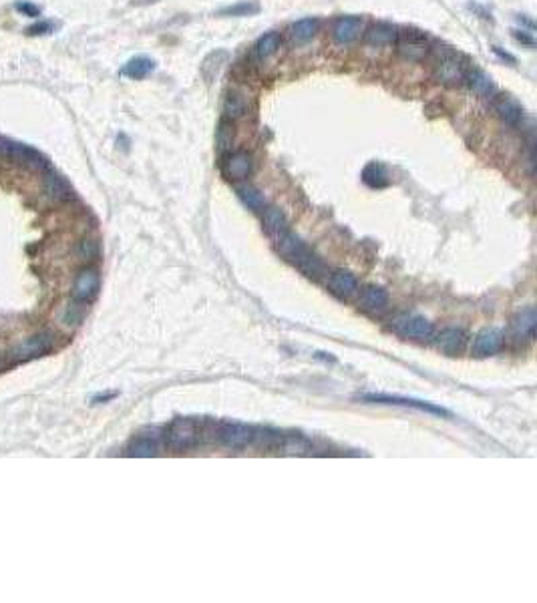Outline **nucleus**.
<instances>
[{"instance_id":"f257e3e1","label":"nucleus","mask_w":537,"mask_h":603,"mask_svg":"<svg viewBox=\"0 0 537 603\" xmlns=\"http://www.w3.org/2000/svg\"><path fill=\"white\" fill-rule=\"evenodd\" d=\"M276 241H278V252L282 253L288 262H292L302 274H306L312 280H320L324 276L326 267L322 264V260L316 253H312L308 250V246L298 236H294L290 229Z\"/></svg>"},{"instance_id":"f03ea898","label":"nucleus","mask_w":537,"mask_h":603,"mask_svg":"<svg viewBox=\"0 0 537 603\" xmlns=\"http://www.w3.org/2000/svg\"><path fill=\"white\" fill-rule=\"evenodd\" d=\"M431 55H433V75L437 83L447 84V87H459L465 83L469 67L463 55H459L453 46H447V44L431 46Z\"/></svg>"},{"instance_id":"7ed1b4c3","label":"nucleus","mask_w":537,"mask_h":603,"mask_svg":"<svg viewBox=\"0 0 537 603\" xmlns=\"http://www.w3.org/2000/svg\"><path fill=\"white\" fill-rule=\"evenodd\" d=\"M203 426L196 419H175L165 431V447L175 452L191 449L201 443Z\"/></svg>"},{"instance_id":"20e7f679","label":"nucleus","mask_w":537,"mask_h":603,"mask_svg":"<svg viewBox=\"0 0 537 603\" xmlns=\"http://www.w3.org/2000/svg\"><path fill=\"white\" fill-rule=\"evenodd\" d=\"M396 53L403 56L405 61L410 63H421L424 58L431 56V41L427 39V34L417 30V28H405L398 30L396 34Z\"/></svg>"},{"instance_id":"39448f33","label":"nucleus","mask_w":537,"mask_h":603,"mask_svg":"<svg viewBox=\"0 0 537 603\" xmlns=\"http://www.w3.org/2000/svg\"><path fill=\"white\" fill-rule=\"evenodd\" d=\"M55 346V338L51 332H39L34 336L25 338L23 342H18L15 348L11 350V358L15 362H29L34 358H41L44 354L53 350Z\"/></svg>"},{"instance_id":"423d86ee","label":"nucleus","mask_w":537,"mask_h":603,"mask_svg":"<svg viewBox=\"0 0 537 603\" xmlns=\"http://www.w3.org/2000/svg\"><path fill=\"white\" fill-rule=\"evenodd\" d=\"M0 153L4 157H8L11 161H15L16 165L32 169V171H46L49 169V161L43 153H39L37 149L27 147L23 143H0Z\"/></svg>"},{"instance_id":"0eeeda50","label":"nucleus","mask_w":537,"mask_h":603,"mask_svg":"<svg viewBox=\"0 0 537 603\" xmlns=\"http://www.w3.org/2000/svg\"><path fill=\"white\" fill-rule=\"evenodd\" d=\"M365 30V23L360 16H353V14H346V16H336L332 23H330V39L336 42V44H350L354 42Z\"/></svg>"},{"instance_id":"6e6552de","label":"nucleus","mask_w":537,"mask_h":603,"mask_svg":"<svg viewBox=\"0 0 537 603\" xmlns=\"http://www.w3.org/2000/svg\"><path fill=\"white\" fill-rule=\"evenodd\" d=\"M217 438L229 449H246L254 443V429L240 422H224L217 426Z\"/></svg>"},{"instance_id":"1a4fd4ad","label":"nucleus","mask_w":537,"mask_h":603,"mask_svg":"<svg viewBox=\"0 0 537 603\" xmlns=\"http://www.w3.org/2000/svg\"><path fill=\"white\" fill-rule=\"evenodd\" d=\"M252 169H254V159H252V155L248 153V151H244V149L232 151L222 161V171H224V175H226L227 179H232V182H241L246 177H250Z\"/></svg>"},{"instance_id":"9d476101","label":"nucleus","mask_w":537,"mask_h":603,"mask_svg":"<svg viewBox=\"0 0 537 603\" xmlns=\"http://www.w3.org/2000/svg\"><path fill=\"white\" fill-rule=\"evenodd\" d=\"M99 292V274L93 267H85L79 272V276L72 281V300L77 302H89Z\"/></svg>"},{"instance_id":"9b49d317","label":"nucleus","mask_w":537,"mask_h":603,"mask_svg":"<svg viewBox=\"0 0 537 603\" xmlns=\"http://www.w3.org/2000/svg\"><path fill=\"white\" fill-rule=\"evenodd\" d=\"M393 330L405 338H429L433 334V326L421 316H396L393 320Z\"/></svg>"},{"instance_id":"f8f14e48","label":"nucleus","mask_w":537,"mask_h":603,"mask_svg":"<svg viewBox=\"0 0 537 603\" xmlns=\"http://www.w3.org/2000/svg\"><path fill=\"white\" fill-rule=\"evenodd\" d=\"M493 111L495 115L509 127L522 125L523 121V107L519 105L517 99H513L511 95H497L493 97Z\"/></svg>"},{"instance_id":"ddd939ff","label":"nucleus","mask_w":537,"mask_h":603,"mask_svg":"<svg viewBox=\"0 0 537 603\" xmlns=\"http://www.w3.org/2000/svg\"><path fill=\"white\" fill-rule=\"evenodd\" d=\"M43 196L49 199V201H53V203H61V201H69L72 197V189L69 183L65 182L58 173H55V171H51V169H46V171H43Z\"/></svg>"},{"instance_id":"4468645a","label":"nucleus","mask_w":537,"mask_h":603,"mask_svg":"<svg viewBox=\"0 0 537 603\" xmlns=\"http://www.w3.org/2000/svg\"><path fill=\"white\" fill-rule=\"evenodd\" d=\"M362 34H365V42L368 46L381 49V46H393L395 44L398 28L391 23H372Z\"/></svg>"},{"instance_id":"2eb2a0df","label":"nucleus","mask_w":537,"mask_h":603,"mask_svg":"<svg viewBox=\"0 0 537 603\" xmlns=\"http://www.w3.org/2000/svg\"><path fill=\"white\" fill-rule=\"evenodd\" d=\"M465 84L473 95H477L481 99H491L497 93L493 79L485 70L477 69V67H469L467 69Z\"/></svg>"},{"instance_id":"dca6fc26","label":"nucleus","mask_w":537,"mask_h":603,"mask_svg":"<svg viewBox=\"0 0 537 603\" xmlns=\"http://www.w3.org/2000/svg\"><path fill=\"white\" fill-rule=\"evenodd\" d=\"M328 290L336 298H340V300H350L356 294V290H358V281H356V278L350 272L336 269L328 278Z\"/></svg>"},{"instance_id":"f3484780","label":"nucleus","mask_w":537,"mask_h":603,"mask_svg":"<svg viewBox=\"0 0 537 603\" xmlns=\"http://www.w3.org/2000/svg\"><path fill=\"white\" fill-rule=\"evenodd\" d=\"M368 402H379V405H398V407H412L419 410H427L433 414H441L447 417V410H443L441 407H435L431 402H421V400H410V398H400V396H386V394H365L362 396Z\"/></svg>"},{"instance_id":"a211bd4d","label":"nucleus","mask_w":537,"mask_h":603,"mask_svg":"<svg viewBox=\"0 0 537 603\" xmlns=\"http://www.w3.org/2000/svg\"><path fill=\"white\" fill-rule=\"evenodd\" d=\"M503 346V334L497 328H485L481 330L475 342H473V354L475 356H491L501 350Z\"/></svg>"},{"instance_id":"6ab92c4d","label":"nucleus","mask_w":537,"mask_h":603,"mask_svg":"<svg viewBox=\"0 0 537 603\" xmlns=\"http://www.w3.org/2000/svg\"><path fill=\"white\" fill-rule=\"evenodd\" d=\"M250 115V101L241 91H229L224 97V119L240 121Z\"/></svg>"},{"instance_id":"aec40b11","label":"nucleus","mask_w":537,"mask_h":603,"mask_svg":"<svg viewBox=\"0 0 537 603\" xmlns=\"http://www.w3.org/2000/svg\"><path fill=\"white\" fill-rule=\"evenodd\" d=\"M386 304H388V294L379 286H367L358 298L360 310H365L368 314H381L382 310L386 308Z\"/></svg>"},{"instance_id":"412c9836","label":"nucleus","mask_w":537,"mask_h":603,"mask_svg":"<svg viewBox=\"0 0 537 603\" xmlns=\"http://www.w3.org/2000/svg\"><path fill=\"white\" fill-rule=\"evenodd\" d=\"M511 330H513V338H515L517 342H522V340H525V342L533 340V336H536V312L531 308L519 312L517 318L511 324Z\"/></svg>"},{"instance_id":"4be33fe9","label":"nucleus","mask_w":537,"mask_h":603,"mask_svg":"<svg viewBox=\"0 0 537 603\" xmlns=\"http://www.w3.org/2000/svg\"><path fill=\"white\" fill-rule=\"evenodd\" d=\"M262 224L264 229L268 231V236L280 239L288 231V220L284 215L282 210L278 208H264L262 210Z\"/></svg>"},{"instance_id":"5701e85b","label":"nucleus","mask_w":537,"mask_h":603,"mask_svg":"<svg viewBox=\"0 0 537 603\" xmlns=\"http://www.w3.org/2000/svg\"><path fill=\"white\" fill-rule=\"evenodd\" d=\"M465 340V332H463L461 328H445L437 336V346L445 352V354L455 356V354H459V352L463 350Z\"/></svg>"},{"instance_id":"b1692460","label":"nucleus","mask_w":537,"mask_h":603,"mask_svg":"<svg viewBox=\"0 0 537 603\" xmlns=\"http://www.w3.org/2000/svg\"><path fill=\"white\" fill-rule=\"evenodd\" d=\"M318 28H320V20H318V18H314V16L300 18V20H296V23L290 27V37H292V41L294 42L302 44V42L312 41V39L316 37Z\"/></svg>"},{"instance_id":"393cba45","label":"nucleus","mask_w":537,"mask_h":603,"mask_svg":"<svg viewBox=\"0 0 537 603\" xmlns=\"http://www.w3.org/2000/svg\"><path fill=\"white\" fill-rule=\"evenodd\" d=\"M153 70H156V61H153V58H149V56H135V58H131L127 65L121 69V75L139 81V79H145L147 75H151Z\"/></svg>"},{"instance_id":"a878e982","label":"nucleus","mask_w":537,"mask_h":603,"mask_svg":"<svg viewBox=\"0 0 537 603\" xmlns=\"http://www.w3.org/2000/svg\"><path fill=\"white\" fill-rule=\"evenodd\" d=\"M282 44V39H280V32L276 30H270V32H264L254 44V55L260 58V61H266L270 56H274L278 53Z\"/></svg>"},{"instance_id":"bb28decb","label":"nucleus","mask_w":537,"mask_h":603,"mask_svg":"<svg viewBox=\"0 0 537 603\" xmlns=\"http://www.w3.org/2000/svg\"><path fill=\"white\" fill-rule=\"evenodd\" d=\"M129 457H153L157 455V436L156 435H139L127 450Z\"/></svg>"},{"instance_id":"cd10ccee","label":"nucleus","mask_w":537,"mask_h":603,"mask_svg":"<svg viewBox=\"0 0 537 603\" xmlns=\"http://www.w3.org/2000/svg\"><path fill=\"white\" fill-rule=\"evenodd\" d=\"M83 318H85V306H83V302H77V300L69 302L58 314V322L63 324V326H67V328L79 326V324L83 322Z\"/></svg>"},{"instance_id":"c85d7f7f","label":"nucleus","mask_w":537,"mask_h":603,"mask_svg":"<svg viewBox=\"0 0 537 603\" xmlns=\"http://www.w3.org/2000/svg\"><path fill=\"white\" fill-rule=\"evenodd\" d=\"M238 196H240V199L244 201V205L248 208V210L252 211H262L264 210V197H262V193L255 189V187H252V185H244V187H238Z\"/></svg>"},{"instance_id":"c756f323","label":"nucleus","mask_w":537,"mask_h":603,"mask_svg":"<svg viewBox=\"0 0 537 603\" xmlns=\"http://www.w3.org/2000/svg\"><path fill=\"white\" fill-rule=\"evenodd\" d=\"M260 13V4L254 0H244V2H236L232 6H226L220 11V16H252V14Z\"/></svg>"},{"instance_id":"7c9ffc66","label":"nucleus","mask_w":537,"mask_h":603,"mask_svg":"<svg viewBox=\"0 0 537 603\" xmlns=\"http://www.w3.org/2000/svg\"><path fill=\"white\" fill-rule=\"evenodd\" d=\"M232 137H234V121L222 119L217 129H215V145H217V149L226 151L227 147L232 145Z\"/></svg>"},{"instance_id":"2f4dec72","label":"nucleus","mask_w":537,"mask_h":603,"mask_svg":"<svg viewBox=\"0 0 537 603\" xmlns=\"http://www.w3.org/2000/svg\"><path fill=\"white\" fill-rule=\"evenodd\" d=\"M362 179H365V183L370 185V187H382V185H386V173H384L382 165L370 163V165H367L365 171H362Z\"/></svg>"},{"instance_id":"473e14b6","label":"nucleus","mask_w":537,"mask_h":603,"mask_svg":"<svg viewBox=\"0 0 537 603\" xmlns=\"http://www.w3.org/2000/svg\"><path fill=\"white\" fill-rule=\"evenodd\" d=\"M97 253H99V243L93 238H83L77 243V248H75V255H77L79 260H83V262L95 260Z\"/></svg>"},{"instance_id":"72a5a7b5","label":"nucleus","mask_w":537,"mask_h":603,"mask_svg":"<svg viewBox=\"0 0 537 603\" xmlns=\"http://www.w3.org/2000/svg\"><path fill=\"white\" fill-rule=\"evenodd\" d=\"M53 30H55V25H53V23L39 20V23H34V25H30V27L27 28V34H30V37H43V34H51Z\"/></svg>"},{"instance_id":"f704fd0d","label":"nucleus","mask_w":537,"mask_h":603,"mask_svg":"<svg viewBox=\"0 0 537 603\" xmlns=\"http://www.w3.org/2000/svg\"><path fill=\"white\" fill-rule=\"evenodd\" d=\"M15 6H16V11H18V13H23L25 16H30V18L41 14V8H39L37 4L29 2V0H20V2H16Z\"/></svg>"},{"instance_id":"c9c22d12","label":"nucleus","mask_w":537,"mask_h":603,"mask_svg":"<svg viewBox=\"0 0 537 603\" xmlns=\"http://www.w3.org/2000/svg\"><path fill=\"white\" fill-rule=\"evenodd\" d=\"M513 39L515 41H519L522 44H527V46H533L536 44V41H533V34L531 32H527V30H513Z\"/></svg>"},{"instance_id":"e433bc0d","label":"nucleus","mask_w":537,"mask_h":603,"mask_svg":"<svg viewBox=\"0 0 537 603\" xmlns=\"http://www.w3.org/2000/svg\"><path fill=\"white\" fill-rule=\"evenodd\" d=\"M491 49H493V53L499 56L501 61H507V63H511V65H515V56H511L509 53H505V51H501L499 46H491Z\"/></svg>"},{"instance_id":"4c0bfd02","label":"nucleus","mask_w":537,"mask_h":603,"mask_svg":"<svg viewBox=\"0 0 537 603\" xmlns=\"http://www.w3.org/2000/svg\"><path fill=\"white\" fill-rule=\"evenodd\" d=\"M156 2H159V0H131V4H135V6H147V4H156Z\"/></svg>"}]
</instances>
